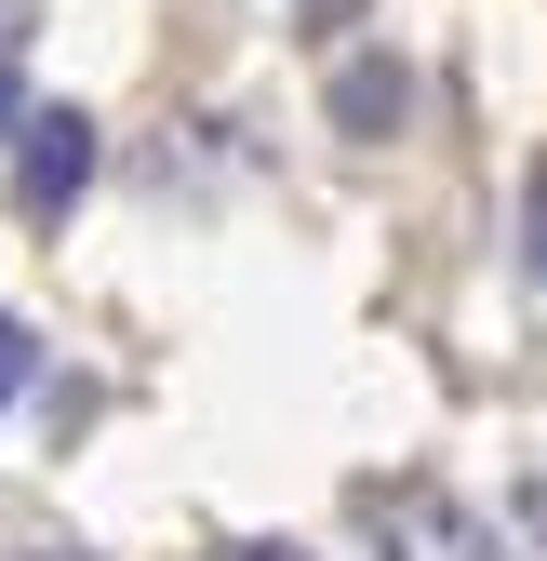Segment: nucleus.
<instances>
[{"instance_id": "7ed1b4c3", "label": "nucleus", "mask_w": 547, "mask_h": 561, "mask_svg": "<svg viewBox=\"0 0 547 561\" xmlns=\"http://www.w3.org/2000/svg\"><path fill=\"white\" fill-rule=\"evenodd\" d=\"M400 107H415V81H400L387 54H348V67H334V121H348L361 148H374V134H400Z\"/></svg>"}, {"instance_id": "6e6552de", "label": "nucleus", "mask_w": 547, "mask_h": 561, "mask_svg": "<svg viewBox=\"0 0 547 561\" xmlns=\"http://www.w3.org/2000/svg\"><path fill=\"white\" fill-rule=\"evenodd\" d=\"M214 561H307V548H267V535H254V548H214Z\"/></svg>"}, {"instance_id": "9d476101", "label": "nucleus", "mask_w": 547, "mask_h": 561, "mask_svg": "<svg viewBox=\"0 0 547 561\" xmlns=\"http://www.w3.org/2000/svg\"><path fill=\"white\" fill-rule=\"evenodd\" d=\"M307 27H348V0H307Z\"/></svg>"}, {"instance_id": "f03ea898", "label": "nucleus", "mask_w": 547, "mask_h": 561, "mask_svg": "<svg viewBox=\"0 0 547 561\" xmlns=\"http://www.w3.org/2000/svg\"><path fill=\"white\" fill-rule=\"evenodd\" d=\"M14 134H27V161H14V201L54 228L67 201L94 187V121H81V107H40V121H14Z\"/></svg>"}, {"instance_id": "0eeeda50", "label": "nucleus", "mask_w": 547, "mask_h": 561, "mask_svg": "<svg viewBox=\"0 0 547 561\" xmlns=\"http://www.w3.org/2000/svg\"><path fill=\"white\" fill-rule=\"evenodd\" d=\"M521 522H534V535H547V468H534V481H521Z\"/></svg>"}, {"instance_id": "f257e3e1", "label": "nucleus", "mask_w": 547, "mask_h": 561, "mask_svg": "<svg viewBox=\"0 0 547 561\" xmlns=\"http://www.w3.org/2000/svg\"><path fill=\"white\" fill-rule=\"evenodd\" d=\"M374 535H387V561H508V535H494L481 508H454L441 481H400V495H374Z\"/></svg>"}, {"instance_id": "1a4fd4ad", "label": "nucleus", "mask_w": 547, "mask_h": 561, "mask_svg": "<svg viewBox=\"0 0 547 561\" xmlns=\"http://www.w3.org/2000/svg\"><path fill=\"white\" fill-rule=\"evenodd\" d=\"M14 121H27V107H14V67H0V134H14Z\"/></svg>"}, {"instance_id": "20e7f679", "label": "nucleus", "mask_w": 547, "mask_h": 561, "mask_svg": "<svg viewBox=\"0 0 547 561\" xmlns=\"http://www.w3.org/2000/svg\"><path fill=\"white\" fill-rule=\"evenodd\" d=\"M27 362H40V334H27V321H0V401L27 388Z\"/></svg>"}, {"instance_id": "39448f33", "label": "nucleus", "mask_w": 547, "mask_h": 561, "mask_svg": "<svg viewBox=\"0 0 547 561\" xmlns=\"http://www.w3.org/2000/svg\"><path fill=\"white\" fill-rule=\"evenodd\" d=\"M521 254H534V280H547V161H534V201H521Z\"/></svg>"}, {"instance_id": "423d86ee", "label": "nucleus", "mask_w": 547, "mask_h": 561, "mask_svg": "<svg viewBox=\"0 0 547 561\" xmlns=\"http://www.w3.org/2000/svg\"><path fill=\"white\" fill-rule=\"evenodd\" d=\"M27 41H40V0H0V67H14Z\"/></svg>"}]
</instances>
